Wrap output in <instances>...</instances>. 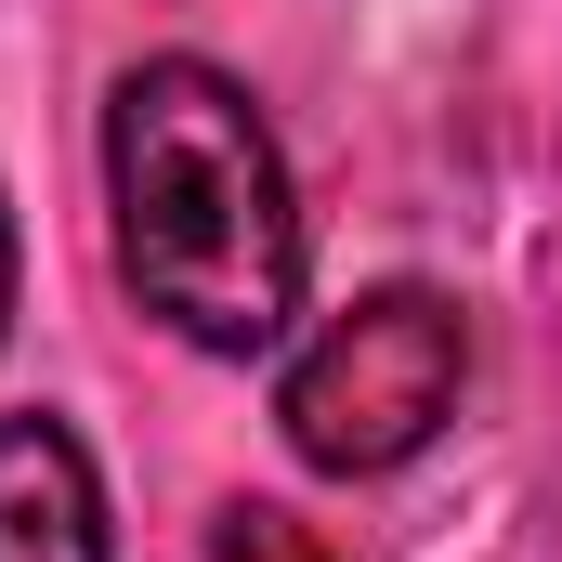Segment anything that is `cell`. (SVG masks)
I'll use <instances>...</instances> for the list:
<instances>
[{"instance_id":"cell-2","label":"cell","mask_w":562,"mask_h":562,"mask_svg":"<svg viewBox=\"0 0 562 562\" xmlns=\"http://www.w3.org/2000/svg\"><path fill=\"white\" fill-rule=\"evenodd\" d=\"M458 393H471V314H458L445 288L393 276V288H367V301H340V314L288 353L276 419H288V458H301V471L380 484V471H406L431 431L458 419Z\"/></svg>"},{"instance_id":"cell-5","label":"cell","mask_w":562,"mask_h":562,"mask_svg":"<svg viewBox=\"0 0 562 562\" xmlns=\"http://www.w3.org/2000/svg\"><path fill=\"white\" fill-rule=\"evenodd\" d=\"M13 276L26 262H13V196H0V340H13Z\"/></svg>"},{"instance_id":"cell-1","label":"cell","mask_w":562,"mask_h":562,"mask_svg":"<svg viewBox=\"0 0 562 562\" xmlns=\"http://www.w3.org/2000/svg\"><path fill=\"white\" fill-rule=\"evenodd\" d=\"M105 236H119V288L170 340L223 367L288 340L314 249H301L288 144L249 105V79H223L210 53H144L105 92Z\"/></svg>"},{"instance_id":"cell-4","label":"cell","mask_w":562,"mask_h":562,"mask_svg":"<svg viewBox=\"0 0 562 562\" xmlns=\"http://www.w3.org/2000/svg\"><path fill=\"white\" fill-rule=\"evenodd\" d=\"M196 562H340L301 510H276V497H236V510H210V550Z\"/></svg>"},{"instance_id":"cell-3","label":"cell","mask_w":562,"mask_h":562,"mask_svg":"<svg viewBox=\"0 0 562 562\" xmlns=\"http://www.w3.org/2000/svg\"><path fill=\"white\" fill-rule=\"evenodd\" d=\"M0 562H119L105 471L53 406H0Z\"/></svg>"}]
</instances>
